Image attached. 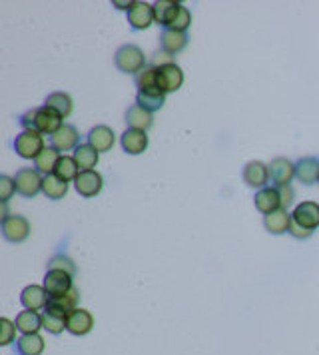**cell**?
I'll list each match as a JSON object with an SVG mask.
<instances>
[{"mask_svg":"<svg viewBox=\"0 0 319 355\" xmlns=\"http://www.w3.org/2000/svg\"><path fill=\"white\" fill-rule=\"evenodd\" d=\"M126 126L130 130H140V132H148L154 124V116L152 112H148L146 108L138 106V104H132L130 108L126 110Z\"/></svg>","mask_w":319,"mask_h":355,"instance_id":"d6986e66","label":"cell"},{"mask_svg":"<svg viewBox=\"0 0 319 355\" xmlns=\"http://www.w3.org/2000/svg\"><path fill=\"white\" fill-rule=\"evenodd\" d=\"M14 182H17V192L22 198H37L42 192L44 176L37 168H20L14 176Z\"/></svg>","mask_w":319,"mask_h":355,"instance_id":"277c9868","label":"cell"},{"mask_svg":"<svg viewBox=\"0 0 319 355\" xmlns=\"http://www.w3.org/2000/svg\"><path fill=\"white\" fill-rule=\"evenodd\" d=\"M184 4L176 2V0H156L152 4V10H154V22L164 26V28H169L172 22L176 20V17L180 14Z\"/></svg>","mask_w":319,"mask_h":355,"instance_id":"8fae6325","label":"cell"},{"mask_svg":"<svg viewBox=\"0 0 319 355\" xmlns=\"http://www.w3.org/2000/svg\"><path fill=\"white\" fill-rule=\"evenodd\" d=\"M278 192H280V200H282L283 210H287V207L296 202V190L291 187V184L289 186H280Z\"/></svg>","mask_w":319,"mask_h":355,"instance_id":"ab89813d","label":"cell"},{"mask_svg":"<svg viewBox=\"0 0 319 355\" xmlns=\"http://www.w3.org/2000/svg\"><path fill=\"white\" fill-rule=\"evenodd\" d=\"M184 84V72L178 64H169L158 68V90L164 94H172L180 90Z\"/></svg>","mask_w":319,"mask_h":355,"instance_id":"30bf717a","label":"cell"},{"mask_svg":"<svg viewBox=\"0 0 319 355\" xmlns=\"http://www.w3.org/2000/svg\"><path fill=\"white\" fill-rule=\"evenodd\" d=\"M44 290L48 294V298H60L64 294H68L74 283H72V276L64 274V272H54V270H48L46 276H44Z\"/></svg>","mask_w":319,"mask_h":355,"instance_id":"9c48e42d","label":"cell"},{"mask_svg":"<svg viewBox=\"0 0 319 355\" xmlns=\"http://www.w3.org/2000/svg\"><path fill=\"white\" fill-rule=\"evenodd\" d=\"M78 299H80V292H78V287H72L68 294H64L60 298H48L46 310L54 312V314H60V316H68L72 310L78 307Z\"/></svg>","mask_w":319,"mask_h":355,"instance_id":"d4e9b609","label":"cell"},{"mask_svg":"<svg viewBox=\"0 0 319 355\" xmlns=\"http://www.w3.org/2000/svg\"><path fill=\"white\" fill-rule=\"evenodd\" d=\"M128 24H130L132 30H146L154 24V10H152V4L148 2H134L130 10H128Z\"/></svg>","mask_w":319,"mask_h":355,"instance_id":"4fadbf2b","label":"cell"},{"mask_svg":"<svg viewBox=\"0 0 319 355\" xmlns=\"http://www.w3.org/2000/svg\"><path fill=\"white\" fill-rule=\"evenodd\" d=\"M242 178L249 187H256V190H263L267 187V184L271 182V176H269V164H263L260 160H251L244 166L242 172Z\"/></svg>","mask_w":319,"mask_h":355,"instance_id":"52a82bcc","label":"cell"},{"mask_svg":"<svg viewBox=\"0 0 319 355\" xmlns=\"http://www.w3.org/2000/svg\"><path fill=\"white\" fill-rule=\"evenodd\" d=\"M17 321H10L8 318L0 319V345H10L12 341H17Z\"/></svg>","mask_w":319,"mask_h":355,"instance_id":"d590c367","label":"cell"},{"mask_svg":"<svg viewBox=\"0 0 319 355\" xmlns=\"http://www.w3.org/2000/svg\"><path fill=\"white\" fill-rule=\"evenodd\" d=\"M189 24H192V12H189L186 6H182V10H180V14L176 17V20L172 22V30H178V32H186L189 28Z\"/></svg>","mask_w":319,"mask_h":355,"instance_id":"74e56055","label":"cell"},{"mask_svg":"<svg viewBox=\"0 0 319 355\" xmlns=\"http://www.w3.org/2000/svg\"><path fill=\"white\" fill-rule=\"evenodd\" d=\"M74 187L82 198H94L104 187V178L96 170H86V172H80L76 176Z\"/></svg>","mask_w":319,"mask_h":355,"instance_id":"5b68a950","label":"cell"},{"mask_svg":"<svg viewBox=\"0 0 319 355\" xmlns=\"http://www.w3.org/2000/svg\"><path fill=\"white\" fill-rule=\"evenodd\" d=\"M42 327L52 336H60L66 329V316H60V314L44 310L42 312Z\"/></svg>","mask_w":319,"mask_h":355,"instance_id":"836d02e7","label":"cell"},{"mask_svg":"<svg viewBox=\"0 0 319 355\" xmlns=\"http://www.w3.org/2000/svg\"><path fill=\"white\" fill-rule=\"evenodd\" d=\"M120 144H122V150L130 156H138V154H144L146 148H148V134L140 130H128L122 134L120 138Z\"/></svg>","mask_w":319,"mask_h":355,"instance_id":"44dd1931","label":"cell"},{"mask_svg":"<svg viewBox=\"0 0 319 355\" xmlns=\"http://www.w3.org/2000/svg\"><path fill=\"white\" fill-rule=\"evenodd\" d=\"M17 192V182L10 176H0V202L8 204V200L14 196Z\"/></svg>","mask_w":319,"mask_h":355,"instance_id":"8d00e7d4","label":"cell"},{"mask_svg":"<svg viewBox=\"0 0 319 355\" xmlns=\"http://www.w3.org/2000/svg\"><path fill=\"white\" fill-rule=\"evenodd\" d=\"M114 142H116L114 130L112 128H108V126H104V124L94 126L92 130L88 132V144H90L98 154H102V152H110L114 146Z\"/></svg>","mask_w":319,"mask_h":355,"instance_id":"ffe728a7","label":"cell"},{"mask_svg":"<svg viewBox=\"0 0 319 355\" xmlns=\"http://www.w3.org/2000/svg\"><path fill=\"white\" fill-rule=\"evenodd\" d=\"M54 174H56L60 180H64V182H74L76 176L80 174V168H78V164H76L74 156L62 154V158L58 160Z\"/></svg>","mask_w":319,"mask_h":355,"instance_id":"d6a6232c","label":"cell"},{"mask_svg":"<svg viewBox=\"0 0 319 355\" xmlns=\"http://www.w3.org/2000/svg\"><path fill=\"white\" fill-rule=\"evenodd\" d=\"M48 270H54V272H64L68 276H76V263L72 262V258H68L66 254H56L50 258L48 262Z\"/></svg>","mask_w":319,"mask_h":355,"instance_id":"e575fe53","label":"cell"},{"mask_svg":"<svg viewBox=\"0 0 319 355\" xmlns=\"http://www.w3.org/2000/svg\"><path fill=\"white\" fill-rule=\"evenodd\" d=\"M134 82L138 86V92H152V90H158V68L154 66H146L142 68L138 74L134 76Z\"/></svg>","mask_w":319,"mask_h":355,"instance_id":"1f68e13d","label":"cell"},{"mask_svg":"<svg viewBox=\"0 0 319 355\" xmlns=\"http://www.w3.org/2000/svg\"><path fill=\"white\" fill-rule=\"evenodd\" d=\"M254 204L258 207V212H262L263 216L276 212L282 207V200H280V192L276 186H267L263 190H258L256 198H254Z\"/></svg>","mask_w":319,"mask_h":355,"instance_id":"ac0fdd59","label":"cell"},{"mask_svg":"<svg viewBox=\"0 0 319 355\" xmlns=\"http://www.w3.org/2000/svg\"><path fill=\"white\" fill-rule=\"evenodd\" d=\"M42 194L50 200H62L66 194H68V182L60 180L56 174H50V176H44V182H42Z\"/></svg>","mask_w":319,"mask_h":355,"instance_id":"83f0119b","label":"cell"},{"mask_svg":"<svg viewBox=\"0 0 319 355\" xmlns=\"http://www.w3.org/2000/svg\"><path fill=\"white\" fill-rule=\"evenodd\" d=\"M17 327L22 334H38V329H42V314L22 310L17 316Z\"/></svg>","mask_w":319,"mask_h":355,"instance_id":"f546056e","label":"cell"},{"mask_svg":"<svg viewBox=\"0 0 319 355\" xmlns=\"http://www.w3.org/2000/svg\"><path fill=\"white\" fill-rule=\"evenodd\" d=\"M160 44H162V50H164V52L176 57V54H180V52L188 46V34H186V32L172 30V28H166V30L160 34Z\"/></svg>","mask_w":319,"mask_h":355,"instance_id":"603a6c76","label":"cell"},{"mask_svg":"<svg viewBox=\"0 0 319 355\" xmlns=\"http://www.w3.org/2000/svg\"><path fill=\"white\" fill-rule=\"evenodd\" d=\"M291 220L298 222L307 230H318L319 227V204L316 202H301L291 212Z\"/></svg>","mask_w":319,"mask_h":355,"instance_id":"9a60e30c","label":"cell"},{"mask_svg":"<svg viewBox=\"0 0 319 355\" xmlns=\"http://www.w3.org/2000/svg\"><path fill=\"white\" fill-rule=\"evenodd\" d=\"M44 146V138L37 130H22L14 138V152L24 160H37Z\"/></svg>","mask_w":319,"mask_h":355,"instance_id":"3957f363","label":"cell"},{"mask_svg":"<svg viewBox=\"0 0 319 355\" xmlns=\"http://www.w3.org/2000/svg\"><path fill=\"white\" fill-rule=\"evenodd\" d=\"M94 327V318L88 310L76 307L66 316V332L72 336H88Z\"/></svg>","mask_w":319,"mask_h":355,"instance_id":"ba28073f","label":"cell"},{"mask_svg":"<svg viewBox=\"0 0 319 355\" xmlns=\"http://www.w3.org/2000/svg\"><path fill=\"white\" fill-rule=\"evenodd\" d=\"M60 158H62V154H60L54 146H46V148L38 154L37 160H34V168H37L42 176H50V174H54Z\"/></svg>","mask_w":319,"mask_h":355,"instance_id":"484cf974","label":"cell"},{"mask_svg":"<svg viewBox=\"0 0 319 355\" xmlns=\"http://www.w3.org/2000/svg\"><path fill=\"white\" fill-rule=\"evenodd\" d=\"M2 236L10 243H22L30 236V222L24 216H10L8 220L2 222Z\"/></svg>","mask_w":319,"mask_h":355,"instance_id":"8992f818","label":"cell"},{"mask_svg":"<svg viewBox=\"0 0 319 355\" xmlns=\"http://www.w3.org/2000/svg\"><path fill=\"white\" fill-rule=\"evenodd\" d=\"M50 144H52L60 154H64V152H68V150H76L80 146V134L76 130V126H72V124H64L54 136H50Z\"/></svg>","mask_w":319,"mask_h":355,"instance_id":"e0dca14e","label":"cell"},{"mask_svg":"<svg viewBox=\"0 0 319 355\" xmlns=\"http://www.w3.org/2000/svg\"><path fill=\"white\" fill-rule=\"evenodd\" d=\"M287 234H291L294 238H298V240H307V238H311V234H313V230H307V227H303L300 225L298 222H294L291 220V224H289V232Z\"/></svg>","mask_w":319,"mask_h":355,"instance_id":"60d3db41","label":"cell"},{"mask_svg":"<svg viewBox=\"0 0 319 355\" xmlns=\"http://www.w3.org/2000/svg\"><path fill=\"white\" fill-rule=\"evenodd\" d=\"M112 6H116V8H120V10H126V12H128L132 6H134V2H130V0H128V2H122V0H114Z\"/></svg>","mask_w":319,"mask_h":355,"instance_id":"b9f144b4","label":"cell"},{"mask_svg":"<svg viewBox=\"0 0 319 355\" xmlns=\"http://www.w3.org/2000/svg\"><path fill=\"white\" fill-rule=\"evenodd\" d=\"M269 176L276 187L289 186L296 178V164L287 158H274L269 164Z\"/></svg>","mask_w":319,"mask_h":355,"instance_id":"7c38bea8","label":"cell"},{"mask_svg":"<svg viewBox=\"0 0 319 355\" xmlns=\"http://www.w3.org/2000/svg\"><path fill=\"white\" fill-rule=\"evenodd\" d=\"M98 152H96L88 142L86 144H80L78 148L74 150V160L78 164L80 172H86V170H94L96 164H98Z\"/></svg>","mask_w":319,"mask_h":355,"instance_id":"f1b7e54d","label":"cell"},{"mask_svg":"<svg viewBox=\"0 0 319 355\" xmlns=\"http://www.w3.org/2000/svg\"><path fill=\"white\" fill-rule=\"evenodd\" d=\"M44 106L52 108L54 112H58L62 118H68L72 114L74 108V102H72V96L66 92H52L46 96L44 100Z\"/></svg>","mask_w":319,"mask_h":355,"instance_id":"4316f807","label":"cell"},{"mask_svg":"<svg viewBox=\"0 0 319 355\" xmlns=\"http://www.w3.org/2000/svg\"><path fill=\"white\" fill-rule=\"evenodd\" d=\"M20 126L24 130H37L42 136L48 134V136H54L62 126H64V118L58 112H54L52 108L48 106H42V108H30L20 116Z\"/></svg>","mask_w":319,"mask_h":355,"instance_id":"6da1fadb","label":"cell"},{"mask_svg":"<svg viewBox=\"0 0 319 355\" xmlns=\"http://www.w3.org/2000/svg\"><path fill=\"white\" fill-rule=\"evenodd\" d=\"M44 339L40 334H22L14 343V354L17 355H42L44 354Z\"/></svg>","mask_w":319,"mask_h":355,"instance_id":"cb8c5ba5","label":"cell"},{"mask_svg":"<svg viewBox=\"0 0 319 355\" xmlns=\"http://www.w3.org/2000/svg\"><path fill=\"white\" fill-rule=\"evenodd\" d=\"M169 64H176V60H174L172 54L164 52V50H158L150 60V66H154V68H164V66H169Z\"/></svg>","mask_w":319,"mask_h":355,"instance_id":"f35d334b","label":"cell"},{"mask_svg":"<svg viewBox=\"0 0 319 355\" xmlns=\"http://www.w3.org/2000/svg\"><path fill=\"white\" fill-rule=\"evenodd\" d=\"M20 303L24 305V310L38 312V310H46L48 305V294L44 290V285H26L20 294Z\"/></svg>","mask_w":319,"mask_h":355,"instance_id":"5bb4252c","label":"cell"},{"mask_svg":"<svg viewBox=\"0 0 319 355\" xmlns=\"http://www.w3.org/2000/svg\"><path fill=\"white\" fill-rule=\"evenodd\" d=\"M114 64L120 72L124 74H138L142 68H146V57H144V50L136 44H124L116 50V57H114Z\"/></svg>","mask_w":319,"mask_h":355,"instance_id":"7a4b0ae2","label":"cell"},{"mask_svg":"<svg viewBox=\"0 0 319 355\" xmlns=\"http://www.w3.org/2000/svg\"><path fill=\"white\" fill-rule=\"evenodd\" d=\"M0 218H2V222L10 218V214H8V204H2V206H0Z\"/></svg>","mask_w":319,"mask_h":355,"instance_id":"7bdbcfd3","label":"cell"},{"mask_svg":"<svg viewBox=\"0 0 319 355\" xmlns=\"http://www.w3.org/2000/svg\"><path fill=\"white\" fill-rule=\"evenodd\" d=\"M289 224H291V214L287 210H276L267 216H263V225L269 234L274 236H282L285 232H289Z\"/></svg>","mask_w":319,"mask_h":355,"instance_id":"7402d4cb","label":"cell"},{"mask_svg":"<svg viewBox=\"0 0 319 355\" xmlns=\"http://www.w3.org/2000/svg\"><path fill=\"white\" fill-rule=\"evenodd\" d=\"M136 104L146 108L148 112H156L162 110L166 104V94L160 90H152V92H138L136 94Z\"/></svg>","mask_w":319,"mask_h":355,"instance_id":"4dcf8cb0","label":"cell"},{"mask_svg":"<svg viewBox=\"0 0 319 355\" xmlns=\"http://www.w3.org/2000/svg\"><path fill=\"white\" fill-rule=\"evenodd\" d=\"M296 178L305 186H313L319 182V158L318 156H305L296 162Z\"/></svg>","mask_w":319,"mask_h":355,"instance_id":"2e32d148","label":"cell"}]
</instances>
